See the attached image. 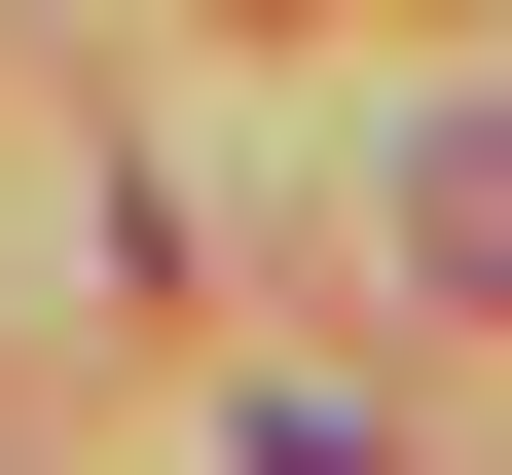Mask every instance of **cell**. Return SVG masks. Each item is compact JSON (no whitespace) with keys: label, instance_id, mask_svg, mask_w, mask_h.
I'll return each instance as SVG.
<instances>
[{"label":"cell","instance_id":"obj_1","mask_svg":"<svg viewBox=\"0 0 512 475\" xmlns=\"http://www.w3.org/2000/svg\"><path fill=\"white\" fill-rule=\"evenodd\" d=\"M403 256H439V293H512V110H476L439 183H403Z\"/></svg>","mask_w":512,"mask_h":475}]
</instances>
